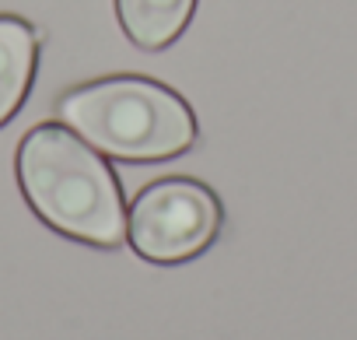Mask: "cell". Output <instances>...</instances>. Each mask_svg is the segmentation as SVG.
Masks as SVG:
<instances>
[{"label":"cell","mask_w":357,"mask_h":340,"mask_svg":"<svg viewBox=\"0 0 357 340\" xmlns=\"http://www.w3.org/2000/svg\"><path fill=\"white\" fill-rule=\"evenodd\" d=\"M221 225L218 200L193 179H161L130 207V242L154 263H178L204 253Z\"/></svg>","instance_id":"obj_3"},{"label":"cell","mask_w":357,"mask_h":340,"mask_svg":"<svg viewBox=\"0 0 357 340\" xmlns=\"http://www.w3.org/2000/svg\"><path fill=\"white\" fill-rule=\"evenodd\" d=\"M197 0H116L123 32L144 46L161 50L186 29Z\"/></svg>","instance_id":"obj_5"},{"label":"cell","mask_w":357,"mask_h":340,"mask_svg":"<svg viewBox=\"0 0 357 340\" xmlns=\"http://www.w3.org/2000/svg\"><path fill=\"white\" fill-rule=\"evenodd\" d=\"M56 116L112 158L154 161L186 151L197 140V119L175 91L140 81L112 77L77 88L60 98Z\"/></svg>","instance_id":"obj_2"},{"label":"cell","mask_w":357,"mask_h":340,"mask_svg":"<svg viewBox=\"0 0 357 340\" xmlns=\"http://www.w3.org/2000/svg\"><path fill=\"white\" fill-rule=\"evenodd\" d=\"M18 179L36 214L70 239L119 246L126 214L109 165L63 126H36L18 151Z\"/></svg>","instance_id":"obj_1"},{"label":"cell","mask_w":357,"mask_h":340,"mask_svg":"<svg viewBox=\"0 0 357 340\" xmlns=\"http://www.w3.org/2000/svg\"><path fill=\"white\" fill-rule=\"evenodd\" d=\"M36 71V32L22 18H0V126L29 95Z\"/></svg>","instance_id":"obj_4"}]
</instances>
